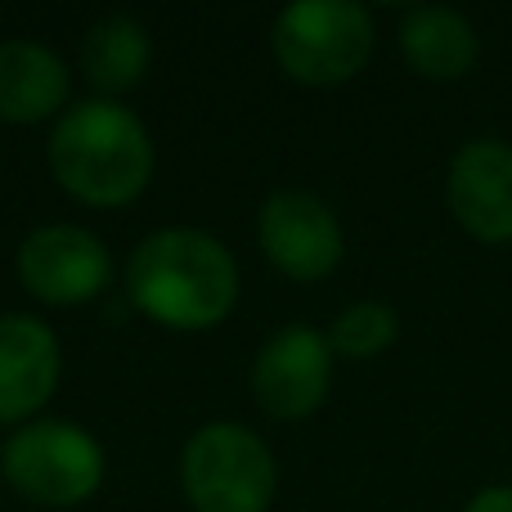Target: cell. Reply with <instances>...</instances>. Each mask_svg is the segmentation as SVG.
<instances>
[{
    "mask_svg": "<svg viewBox=\"0 0 512 512\" xmlns=\"http://www.w3.org/2000/svg\"><path fill=\"white\" fill-rule=\"evenodd\" d=\"M126 292L149 319L198 333L234 310L239 265L221 239L203 230H158L131 252Z\"/></svg>",
    "mask_w": 512,
    "mask_h": 512,
    "instance_id": "obj_1",
    "label": "cell"
},
{
    "mask_svg": "<svg viewBox=\"0 0 512 512\" xmlns=\"http://www.w3.org/2000/svg\"><path fill=\"white\" fill-rule=\"evenodd\" d=\"M54 180L90 207H122L153 176V140L117 99H86L59 117L50 135Z\"/></svg>",
    "mask_w": 512,
    "mask_h": 512,
    "instance_id": "obj_2",
    "label": "cell"
},
{
    "mask_svg": "<svg viewBox=\"0 0 512 512\" xmlns=\"http://www.w3.org/2000/svg\"><path fill=\"white\" fill-rule=\"evenodd\" d=\"M279 68L301 86H342L369 63L373 18L355 0H297L270 27Z\"/></svg>",
    "mask_w": 512,
    "mask_h": 512,
    "instance_id": "obj_3",
    "label": "cell"
},
{
    "mask_svg": "<svg viewBox=\"0 0 512 512\" xmlns=\"http://www.w3.org/2000/svg\"><path fill=\"white\" fill-rule=\"evenodd\" d=\"M180 481L194 512H265L274 499V454L239 423H207L189 436Z\"/></svg>",
    "mask_w": 512,
    "mask_h": 512,
    "instance_id": "obj_4",
    "label": "cell"
},
{
    "mask_svg": "<svg viewBox=\"0 0 512 512\" xmlns=\"http://www.w3.org/2000/svg\"><path fill=\"white\" fill-rule=\"evenodd\" d=\"M9 486L27 495L41 508H72L86 504L104 481V450L99 441L77 423H27L23 432L9 436L0 454Z\"/></svg>",
    "mask_w": 512,
    "mask_h": 512,
    "instance_id": "obj_5",
    "label": "cell"
},
{
    "mask_svg": "<svg viewBox=\"0 0 512 512\" xmlns=\"http://www.w3.org/2000/svg\"><path fill=\"white\" fill-rule=\"evenodd\" d=\"M256 239H261L270 265L288 279H324L342 265V225H337L333 207L301 189L265 198Z\"/></svg>",
    "mask_w": 512,
    "mask_h": 512,
    "instance_id": "obj_6",
    "label": "cell"
},
{
    "mask_svg": "<svg viewBox=\"0 0 512 512\" xmlns=\"http://www.w3.org/2000/svg\"><path fill=\"white\" fill-rule=\"evenodd\" d=\"M18 279L50 306H81L108 288V248L77 225H45L18 248Z\"/></svg>",
    "mask_w": 512,
    "mask_h": 512,
    "instance_id": "obj_7",
    "label": "cell"
},
{
    "mask_svg": "<svg viewBox=\"0 0 512 512\" xmlns=\"http://www.w3.org/2000/svg\"><path fill=\"white\" fill-rule=\"evenodd\" d=\"M333 378V346L315 328H283L252 364L256 405L270 418H306L324 405Z\"/></svg>",
    "mask_w": 512,
    "mask_h": 512,
    "instance_id": "obj_8",
    "label": "cell"
},
{
    "mask_svg": "<svg viewBox=\"0 0 512 512\" xmlns=\"http://www.w3.org/2000/svg\"><path fill=\"white\" fill-rule=\"evenodd\" d=\"M445 203L477 243H512V144L481 135L450 158Z\"/></svg>",
    "mask_w": 512,
    "mask_h": 512,
    "instance_id": "obj_9",
    "label": "cell"
},
{
    "mask_svg": "<svg viewBox=\"0 0 512 512\" xmlns=\"http://www.w3.org/2000/svg\"><path fill=\"white\" fill-rule=\"evenodd\" d=\"M59 387V337L32 315H0V423L32 418Z\"/></svg>",
    "mask_w": 512,
    "mask_h": 512,
    "instance_id": "obj_10",
    "label": "cell"
},
{
    "mask_svg": "<svg viewBox=\"0 0 512 512\" xmlns=\"http://www.w3.org/2000/svg\"><path fill=\"white\" fill-rule=\"evenodd\" d=\"M400 54L427 81H459L481 54L477 27L468 14L445 5H418L400 18Z\"/></svg>",
    "mask_w": 512,
    "mask_h": 512,
    "instance_id": "obj_11",
    "label": "cell"
},
{
    "mask_svg": "<svg viewBox=\"0 0 512 512\" xmlns=\"http://www.w3.org/2000/svg\"><path fill=\"white\" fill-rule=\"evenodd\" d=\"M68 99V68L36 41L0 45V122L32 126L54 117Z\"/></svg>",
    "mask_w": 512,
    "mask_h": 512,
    "instance_id": "obj_12",
    "label": "cell"
},
{
    "mask_svg": "<svg viewBox=\"0 0 512 512\" xmlns=\"http://www.w3.org/2000/svg\"><path fill=\"white\" fill-rule=\"evenodd\" d=\"M81 63H86V77L95 81V90L122 95V90L140 86L144 72H149V32L126 14L99 18L86 32Z\"/></svg>",
    "mask_w": 512,
    "mask_h": 512,
    "instance_id": "obj_13",
    "label": "cell"
},
{
    "mask_svg": "<svg viewBox=\"0 0 512 512\" xmlns=\"http://www.w3.org/2000/svg\"><path fill=\"white\" fill-rule=\"evenodd\" d=\"M400 333V319L391 306L382 301H355L328 328V346L346 360H369V355H382Z\"/></svg>",
    "mask_w": 512,
    "mask_h": 512,
    "instance_id": "obj_14",
    "label": "cell"
},
{
    "mask_svg": "<svg viewBox=\"0 0 512 512\" xmlns=\"http://www.w3.org/2000/svg\"><path fill=\"white\" fill-rule=\"evenodd\" d=\"M463 512H512V486H486V490H477Z\"/></svg>",
    "mask_w": 512,
    "mask_h": 512,
    "instance_id": "obj_15",
    "label": "cell"
}]
</instances>
